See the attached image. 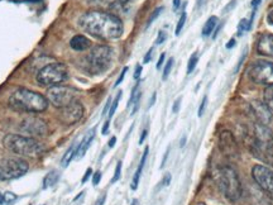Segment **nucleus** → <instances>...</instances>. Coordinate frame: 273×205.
<instances>
[{"mask_svg": "<svg viewBox=\"0 0 273 205\" xmlns=\"http://www.w3.org/2000/svg\"><path fill=\"white\" fill-rule=\"evenodd\" d=\"M95 133H96V128L90 129V131H89V132L85 135V137L82 138V141L77 144V151H76V156H75L77 160H80V158L84 157L85 153L87 152L89 147L91 146V143H93V141H94V138H95Z\"/></svg>", "mask_w": 273, "mask_h": 205, "instance_id": "16", "label": "nucleus"}, {"mask_svg": "<svg viewBox=\"0 0 273 205\" xmlns=\"http://www.w3.org/2000/svg\"><path fill=\"white\" fill-rule=\"evenodd\" d=\"M76 151H77V144L72 143L71 144L70 148L67 150V152L64 155V157H62V160H61L62 167H67L68 165H70V162L72 161V158L76 156Z\"/></svg>", "mask_w": 273, "mask_h": 205, "instance_id": "22", "label": "nucleus"}, {"mask_svg": "<svg viewBox=\"0 0 273 205\" xmlns=\"http://www.w3.org/2000/svg\"><path fill=\"white\" fill-rule=\"evenodd\" d=\"M218 17H215V15H212V17H210L207 19L206 23L204 24L203 37H209L210 34H212V32L215 31L216 26H218Z\"/></svg>", "mask_w": 273, "mask_h": 205, "instance_id": "20", "label": "nucleus"}, {"mask_svg": "<svg viewBox=\"0 0 273 205\" xmlns=\"http://www.w3.org/2000/svg\"><path fill=\"white\" fill-rule=\"evenodd\" d=\"M105 200H106V195H105V194H102V195H100V197L98 198V200L95 202V205H104Z\"/></svg>", "mask_w": 273, "mask_h": 205, "instance_id": "43", "label": "nucleus"}, {"mask_svg": "<svg viewBox=\"0 0 273 205\" xmlns=\"http://www.w3.org/2000/svg\"><path fill=\"white\" fill-rule=\"evenodd\" d=\"M84 117V106L79 100L71 102L70 105L58 109V119L61 120L65 126H73L79 123Z\"/></svg>", "mask_w": 273, "mask_h": 205, "instance_id": "11", "label": "nucleus"}, {"mask_svg": "<svg viewBox=\"0 0 273 205\" xmlns=\"http://www.w3.org/2000/svg\"><path fill=\"white\" fill-rule=\"evenodd\" d=\"M68 79V68L61 62L46 65L43 68L38 71L35 75V81L39 86L52 88L61 85L62 82Z\"/></svg>", "mask_w": 273, "mask_h": 205, "instance_id": "6", "label": "nucleus"}, {"mask_svg": "<svg viewBox=\"0 0 273 205\" xmlns=\"http://www.w3.org/2000/svg\"><path fill=\"white\" fill-rule=\"evenodd\" d=\"M109 127H110V120H106L104 123V127H102V135H108V131H109Z\"/></svg>", "mask_w": 273, "mask_h": 205, "instance_id": "44", "label": "nucleus"}, {"mask_svg": "<svg viewBox=\"0 0 273 205\" xmlns=\"http://www.w3.org/2000/svg\"><path fill=\"white\" fill-rule=\"evenodd\" d=\"M28 170V164L22 158H4L0 161V181L19 179Z\"/></svg>", "mask_w": 273, "mask_h": 205, "instance_id": "9", "label": "nucleus"}, {"mask_svg": "<svg viewBox=\"0 0 273 205\" xmlns=\"http://www.w3.org/2000/svg\"><path fill=\"white\" fill-rule=\"evenodd\" d=\"M262 161H265L266 164L271 165V166L273 167V151H271V152H268L267 155L265 156V157L262 158Z\"/></svg>", "mask_w": 273, "mask_h": 205, "instance_id": "36", "label": "nucleus"}, {"mask_svg": "<svg viewBox=\"0 0 273 205\" xmlns=\"http://www.w3.org/2000/svg\"><path fill=\"white\" fill-rule=\"evenodd\" d=\"M27 3H38V1H41V0H24Z\"/></svg>", "mask_w": 273, "mask_h": 205, "instance_id": "56", "label": "nucleus"}, {"mask_svg": "<svg viewBox=\"0 0 273 205\" xmlns=\"http://www.w3.org/2000/svg\"><path fill=\"white\" fill-rule=\"evenodd\" d=\"M110 105H111V99H110V98H109L108 102H106V104H105L104 110H102V115H106L108 110H109V109H110Z\"/></svg>", "mask_w": 273, "mask_h": 205, "instance_id": "46", "label": "nucleus"}, {"mask_svg": "<svg viewBox=\"0 0 273 205\" xmlns=\"http://www.w3.org/2000/svg\"><path fill=\"white\" fill-rule=\"evenodd\" d=\"M147 133H148V131H147V129H144V131L142 132V135H140V138H139V144H143L145 137H147Z\"/></svg>", "mask_w": 273, "mask_h": 205, "instance_id": "48", "label": "nucleus"}, {"mask_svg": "<svg viewBox=\"0 0 273 205\" xmlns=\"http://www.w3.org/2000/svg\"><path fill=\"white\" fill-rule=\"evenodd\" d=\"M3 197H4V205L14 204L18 199L17 195H15L14 193H12V191H5V193L3 194Z\"/></svg>", "mask_w": 273, "mask_h": 205, "instance_id": "26", "label": "nucleus"}, {"mask_svg": "<svg viewBox=\"0 0 273 205\" xmlns=\"http://www.w3.org/2000/svg\"><path fill=\"white\" fill-rule=\"evenodd\" d=\"M170 182H171V173H166V175L163 176L162 181L160 182V186H158V189L165 188V186H169Z\"/></svg>", "mask_w": 273, "mask_h": 205, "instance_id": "32", "label": "nucleus"}, {"mask_svg": "<svg viewBox=\"0 0 273 205\" xmlns=\"http://www.w3.org/2000/svg\"><path fill=\"white\" fill-rule=\"evenodd\" d=\"M253 180L265 193L273 197V169L263 165H256L252 169Z\"/></svg>", "mask_w": 273, "mask_h": 205, "instance_id": "10", "label": "nucleus"}, {"mask_svg": "<svg viewBox=\"0 0 273 205\" xmlns=\"http://www.w3.org/2000/svg\"><path fill=\"white\" fill-rule=\"evenodd\" d=\"M165 59H166V55H165V53H162V55L160 56V59H158L157 66H156V68H157V70H160V68H162L163 62H165Z\"/></svg>", "mask_w": 273, "mask_h": 205, "instance_id": "45", "label": "nucleus"}, {"mask_svg": "<svg viewBox=\"0 0 273 205\" xmlns=\"http://www.w3.org/2000/svg\"><path fill=\"white\" fill-rule=\"evenodd\" d=\"M100 180H102V172L100 171H96L95 173H93V185L94 186H98L100 184Z\"/></svg>", "mask_w": 273, "mask_h": 205, "instance_id": "35", "label": "nucleus"}, {"mask_svg": "<svg viewBox=\"0 0 273 205\" xmlns=\"http://www.w3.org/2000/svg\"><path fill=\"white\" fill-rule=\"evenodd\" d=\"M196 205H205V204H204V203H198V204H196Z\"/></svg>", "mask_w": 273, "mask_h": 205, "instance_id": "57", "label": "nucleus"}, {"mask_svg": "<svg viewBox=\"0 0 273 205\" xmlns=\"http://www.w3.org/2000/svg\"><path fill=\"white\" fill-rule=\"evenodd\" d=\"M166 39H167V33H166L165 31H160L157 35V39H156V44H162Z\"/></svg>", "mask_w": 273, "mask_h": 205, "instance_id": "33", "label": "nucleus"}, {"mask_svg": "<svg viewBox=\"0 0 273 205\" xmlns=\"http://www.w3.org/2000/svg\"><path fill=\"white\" fill-rule=\"evenodd\" d=\"M148 152H149V147H145L144 152H143V155H142V158H140L139 166H138L136 171L134 172L133 180H132V185H131L132 190H136V189H138V185H139V181H140V176H142L145 161H147V157H148Z\"/></svg>", "mask_w": 273, "mask_h": 205, "instance_id": "18", "label": "nucleus"}, {"mask_svg": "<svg viewBox=\"0 0 273 205\" xmlns=\"http://www.w3.org/2000/svg\"><path fill=\"white\" fill-rule=\"evenodd\" d=\"M199 62V56L198 53H194V55L190 57L189 60V64H187V73H191L194 72V70L196 68V65H198Z\"/></svg>", "mask_w": 273, "mask_h": 205, "instance_id": "27", "label": "nucleus"}, {"mask_svg": "<svg viewBox=\"0 0 273 205\" xmlns=\"http://www.w3.org/2000/svg\"><path fill=\"white\" fill-rule=\"evenodd\" d=\"M58 179H60V172H58V171L56 170L50 171V172L44 176L43 189H50L52 188V186H55V185L57 184Z\"/></svg>", "mask_w": 273, "mask_h": 205, "instance_id": "21", "label": "nucleus"}, {"mask_svg": "<svg viewBox=\"0 0 273 205\" xmlns=\"http://www.w3.org/2000/svg\"><path fill=\"white\" fill-rule=\"evenodd\" d=\"M219 148L223 152V155L232 158V160L238 157V144H237L233 133L229 132V131H223L219 135Z\"/></svg>", "mask_w": 273, "mask_h": 205, "instance_id": "14", "label": "nucleus"}, {"mask_svg": "<svg viewBox=\"0 0 273 205\" xmlns=\"http://www.w3.org/2000/svg\"><path fill=\"white\" fill-rule=\"evenodd\" d=\"M131 205H139V202H138V199H133V200H132Z\"/></svg>", "mask_w": 273, "mask_h": 205, "instance_id": "55", "label": "nucleus"}, {"mask_svg": "<svg viewBox=\"0 0 273 205\" xmlns=\"http://www.w3.org/2000/svg\"><path fill=\"white\" fill-rule=\"evenodd\" d=\"M250 28H252V24L249 23V21L248 19H241L238 26V34L243 35V33L248 32Z\"/></svg>", "mask_w": 273, "mask_h": 205, "instance_id": "25", "label": "nucleus"}, {"mask_svg": "<svg viewBox=\"0 0 273 205\" xmlns=\"http://www.w3.org/2000/svg\"><path fill=\"white\" fill-rule=\"evenodd\" d=\"M172 68H173V59H170L169 61L166 62V66L163 68V73H162V79L167 80V77L170 76V73H171Z\"/></svg>", "mask_w": 273, "mask_h": 205, "instance_id": "28", "label": "nucleus"}, {"mask_svg": "<svg viewBox=\"0 0 273 205\" xmlns=\"http://www.w3.org/2000/svg\"><path fill=\"white\" fill-rule=\"evenodd\" d=\"M186 19H187V14L186 12H183L182 14H181L180 19H178V23H177V27H176V35H178L181 33V31H182L183 26H185V23H186Z\"/></svg>", "mask_w": 273, "mask_h": 205, "instance_id": "29", "label": "nucleus"}, {"mask_svg": "<svg viewBox=\"0 0 273 205\" xmlns=\"http://www.w3.org/2000/svg\"><path fill=\"white\" fill-rule=\"evenodd\" d=\"M267 22H268V24H271V26H273V9H272V10H271L270 13H268V15H267Z\"/></svg>", "mask_w": 273, "mask_h": 205, "instance_id": "49", "label": "nucleus"}, {"mask_svg": "<svg viewBox=\"0 0 273 205\" xmlns=\"http://www.w3.org/2000/svg\"><path fill=\"white\" fill-rule=\"evenodd\" d=\"M261 4V0H253V3H252V6L253 9H257V6Z\"/></svg>", "mask_w": 273, "mask_h": 205, "instance_id": "52", "label": "nucleus"}, {"mask_svg": "<svg viewBox=\"0 0 273 205\" xmlns=\"http://www.w3.org/2000/svg\"><path fill=\"white\" fill-rule=\"evenodd\" d=\"M139 102H140L139 84H136V85L133 88V90H132L131 98H129V102H128V108L133 106L131 115H134L136 113V110H138V108H139Z\"/></svg>", "mask_w": 273, "mask_h": 205, "instance_id": "19", "label": "nucleus"}, {"mask_svg": "<svg viewBox=\"0 0 273 205\" xmlns=\"http://www.w3.org/2000/svg\"><path fill=\"white\" fill-rule=\"evenodd\" d=\"M77 95H79V91L73 88H68V86L57 85L48 88L47 90V100L58 109L70 105L71 102H76Z\"/></svg>", "mask_w": 273, "mask_h": 205, "instance_id": "8", "label": "nucleus"}, {"mask_svg": "<svg viewBox=\"0 0 273 205\" xmlns=\"http://www.w3.org/2000/svg\"><path fill=\"white\" fill-rule=\"evenodd\" d=\"M21 131L29 136H44L48 132V127L43 119L31 115L22 120Z\"/></svg>", "mask_w": 273, "mask_h": 205, "instance_id": "12", "label": "nucleus"}, {"mask_svg": "<svg viewBox=\"0 0 273 205\" xmlns=\"http://www.w3.org/2000/svg\"><path fill=\"white\" fill-rule=\"evenodd\" d=\"M140 75H142V66H140V65H136V72H134V79L139 80Z\"/></svg>", "mask_w": 273, "mask_h": 205, "instance_id": "41", "label": "nucleus"}, {"mask_svg": "<svg viewBox=\"0 0 273 205\" xmlns=\"http://www.w3.org/2000/svg\"><path fill=\"white\" fill-rule=\"evenodd\" d=\"M154 102H156V93H154V94L153 95H152V99H151V102H149V108H151V106L152 105H153V104H154Z\"/></svg>", "mask_w": 273, "mask_h": 205, "instance_id": "53", "label": "nucleus"}, {"mask_svg": "<svg viewBox=\"0 0 273 205\" xmlns=\"http://www.w3.org/2000/svg\"><path fill=\"white\" fill-rule=\"evenodd\" d=\"M115 142H116V137H111L110 141H109V143H108L109 148H113V147L115 146Z\"/></svg>", "mask_w": 273, "mask_h": 205, "instance_id": "50", "label": "nucleus"}, {"mask_svg": "<svg viewBox=\"0 0 273 205\" xmlns=\"http://www.w3.org/2000/svg\"><path fill=\"white\" fill-rule=\"evenodd\" d=\"M70 47L73 51L82 52V51H86L91 47V41L87 37H85L84 34H76L71 38Z\"/></svg>", "mask_w": 273, "mask_h": 205, "instance_id": "17", "label": "nucleus"}, {"mask_svg": "<svg viewBox=\"0 0 273 205\" xmlns=\"http://www.w3.org/2000/svg\"><path fill=\"white\" fill-rule=\"evenodd\" d=\"M122 93H123V91H119V93H118V95L115 97V99H114V102H111L110 109H109V118H108L109 120H110L111 118H113V115L115 114L116 108H118V104H119V100H120V98H122Z\"/></svg>", "mask_w": 273, "mask_h": 205, "instance_id": "24", "label": "nucleus"}, {"mask_svg": "<svg viewBox=\"0 0 273 205\" xmlns=\"http://www.w3.org/2000/svg\"><path fill=\"white\" fill-rule=\"evenodd\" d=\"M162 10H163V6H160V8L154 9V12L152 13L151 17H149V19H148V22H147V28H148V27L151 26V24L153 23V22L156 21L158 17H160V14L162 13Z\"/></svg>", "mask_w": 273, "mask_h": 205, "instance_id": "30", "label": "nucleus"}, {"mask_svg": "<svg viewBox=\"0 0 273 205\" xmlns=\"http://www.w3.org/2000/svg\"><path fill=\"white\" fill-rule=\"evenodd\" d=\"M127 71H128V68H123V71L120 72V76L118 77V80H116V82H115V85H114L115 88H116V86H119L120 84H122V81L124 80V77H125V73H127Z\"/></svg>", "mask_w": 273, "mask_h": 205, "instance_id": "38", "label": "nucleus"}, {"mask_svg": "<svg viewBox=\"0 0 273 205\" xmlns=\"http://www.w3.org/2000/svg\"><path fill=\"white\" fill-rule=\"evenodd\" d=\"M0 205H4V197L1 193H0Z\"/></svg>", "mask_w": 273, "mask_h": 205, "instance_id": "54", "label": "nucleus"}, {"mask_svg": "<svg viewBox=\"0 0 273 205\" xmlns=\"http://www.w3.org/2000/svg\"><path fill=\"white\" fill-rule=\"evenodd\" d=\"M153 52H154L153 47L149 48L148 52L145 53L144 59H143V64H149V61H151V60H152V56H153Z\"/></svg>", "mask_w": 273, "mask_h": 205, "instance_id": "37", "label": "nucleus"}, {"mask_svg": "<svg viewBox=\"0 0 273 205\" xmlns=\"http://www.w3.org/2000/svg\"><path fill=\"white\" fill-rule=\"evenodd\" d=\"M257 52L266 57H273V34L265 33L257 41Z\"/></svg>", "mask_w": 273, "mask_h": 205, "instance_id": "15", "label": "nucleus"}, {"mask_svg": "<svg viewBox=\"0 0 273 205\" xmlns=\"http://www.w3.org/2000/svg\"><path fill=\"white\" fill-rule=\"evenodd\" d=\"M248 77L254 84L265 86H273V62L259 60L252 64L248 68Z\"/></svg>", "mask_w": 273, "mask_h": 205, "instance_id": "7", "label": "nucleus"}, {"mask_svg": "<svg viewBox=\"0 0 273 205\" xmlns=\"http://www.w3.org/2000/svg\"><path fill=\"white\" fill-rule=\"evenodd\" d=\"M181 4V0H173V10H177Z\"/></svg>", "mask_w": 273, "mask_h": 205, "instance_id": "51", "label": "nucleus"}, {"mask_svg": "<svg viewBox=\"0 0 273 205\" xmlns=\"http://www.w3.org/2000/svg\"><path fill=\"white\" fill-rule=\"evenodd\" d=\"M91 176H93V169H91V167H89V169H87V170H86V172H85L84 177H82V180H81L82 184L87 182V180L90 179Z\"/></svg>", "mask_w": 273, "mask_h": 205, "instance_id": "39", "label": "nucleus"}, {"mask_svg": "<svg viewBox=\"0 0 273 205\" xmlns=\"http://www.w3.org/2000/svg\"><path fill=\"white\" fill-rule=\"evenodd\" d=\"M180 105H181V98H178V99H176V102H173V106H172V111H173L174 114L178 113V110H180Z\"/></svg>", "mask_w": 273, "mask_h": 205, "instance_id": "40", "label": "nucleus"}, {"mask_svg": "<svg viewBox=\"0 0 273 205\" xmlns=\"http://www.w3.org/2000/svg\"><path fill=\"white\" fill-rule=\"evenodd\" d=\"M236 44H237L236 39H234V38H232V39H230V41H229V42H228V43H227V46H225V47H227V48H228V50H232V48H233V47H236Z\"/></svg>", "mask_w": 273, "mask_h": 205, "instance_id": "47", "label": "nucleus"}, {"mask_svg": "<svg viewBox=\"0 0 273 205\" xmlns=\"http://www.w3.org/2000/svg\"><path fill=\"white\" fill-rule=\"evenodd\" d=\"M90 3L93 4H100V5H106V4L113 3L111 0H91Z\"/></svg>", "mask_w": 273, "mask_h": 205, "instance_id": "42", "label": "nucleus"}, {"mask_svg": "<svg viewBox=\"0 0 273 205\" xmlns=\"http://www.w3.org/2000/svg\"><path fill=\"white\" fill-rule=\"evenodd\" d=\"M212 177H214V181L216 182V186L220 189V191L228 200L237 202L240 199L241 194H243V186H241L238 173L233 167H218L212 173Z\"/></svg>", "mask_w": 273, "mask_h": 205, "instance_id": "3", "label": "nucleus"}, {"mask_svg": "<svg viewBox=\"0 0 273 205\" xmlns=\"http://www.w3.org/2000/svg\"><path fill=\"white\" fill-rule=\"evenodd\" d=\"M8 104L14 110L26 113H42L48 108L50 102L43 95L28 89L19 88L9 97Z\"/></svg>", "mask_w": 273, "mask_h": 205, "instance_id": "2", "label": "nucleus"}, {"mask_svg": "<svg viewBox=\"0 0 273 205\" xmlns=\"http://www.w3.org/2000/svg\"><path fill=\"white\" fill-rule=\"evenodd\" d=\"M122 165H123L122 161H119L118 164H116L115 172H114L113 179H111V184H114V182H116V181H119L120 176H122Z\"/></svg>", "mask_w": 273, "mask_h": 205, "instance_id": "31", "label": "nucleus"}, {"mask_svg": "<svg viewBox=\"0 0 273 205\" xmlns=\"http://www.w3.org/2000/svg\"><path fill=\"white\" fill-rule=\"evenodd\" d=\"M206 105H207V97H204L200 108H199V117H203L204 111H205V109H206Z\"/></svg>", "mask_w": 273, "mask_h": 205, "instance_id": "34", "label": "nucleus"}, {"mask_svg": "<svg viewBox=\"0 0 273 205\" xmlns=\"http://www.w3.org/2000/svg\"><path fill=\"white\" fill-rule=\"evenodd\" d=\"M249 111L250 114L253 115V118L256 119L257 123L268 126L273 119L272 110H271L270 106L265 102H259V100L252 102L249 104Z\"/></svg>", "mask_w": 273, "mask_h": 205, "instance_id": "13", "label": "nucleus"}, {"mask_svg": "<svg viewBox=\"0 0 273 205\" xmlns=\"http://www.w3.org/2000/svg\"><path fill=\"white\" fill-rule=\"evenodd\" d=\"M114 51L106 44H99L90 50V52L81 60V66L91 75H102L108 71L113 64Z\"/></svg>", "mask_w": 273, "mask_h": 205, "instance_id": "4", "label": "nucleus"}, {"mask_svg": "<svg viewBox=\"0 0 273 205\" xmlns=\"http://www.w3.org/2000/svg\"><path fill=\"white\" fill-rule=\"evenodd\" d=\"M3 144L6 150L24 157H38L44 152V146L33 137L21 135H6L3 138Z\"/></svg>", "mask_w": 273, "mask_h": 205, "instance_id": "5", "label": "nucleus"}, {"mask_svg": "<svg viewBox=\"0 0 273 205\" xmlns=\"http://www.w3.org/2000/svg\"><path fill=\"white\" fill-rule=\"evenodd\" d=\"M77 24L84 32L104 41H111L122 37L124 26L120 18L102 10H90L79 18Z\"/></svg>", "mask_w": 273, "mask_h": 205, "instance_id": "1", "label": "nucleus"}, {"mask_svg": "<svg viewBox=\"0 0 273 205\" xmlns=\"http://www.w3.org/2000/svg\"><path fill=\"white\" fill-rule=\"evenodd\" d=\"M263 102L270 106V109L273 113V86L266 88L265 93H263Z\"/></svg>", "mask_w": 273, "mask_h": 205, "instance_id": "23", "label": "nucleus"}]
</instances>
